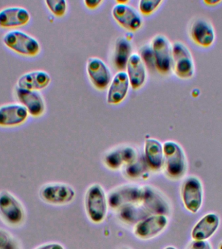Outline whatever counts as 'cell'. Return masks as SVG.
Instances as JSON below:
<instances>
[{"label": "cell", "mask_w": 222, "mask_h": 249, "mask_svg": "<svg viewBox=\"0 0 222 249\" xmlns=\"http://www.w3.org/2000/svg\"><path fill=\"white\" fill-rule=\"evenodd\" d=\"M164 161L162 171L171 180H179L184 176L187 169L186 155L184 150L174 141L163 143Z\"/></svg>", "instance_id": "1"}, {"label": "cell", "mask_w": 222, "mask_h": 249, "mask_svg": "<svg viewBox=\"0 0 222 249\" xmlns=\"http://www.w3.org/2000/svg\"><path fill=\"white\" fill-rule=\"evenodd\" d=\"M108 208L104 188L99 184L91 185L85 196V209L90 221L93 224L102 223L106 219Z\"/></svg>", "instance_id": "2"}, {"label": "cell", "mask_w": 222, "mask_h": 249, "mask_svg": "<svg viewBox=\"0 0 222 249\" xmlns=\"http://www.w3.org/2000/svg\"><path fill=\"white\" fill-rule=\"evenodd\" d=\"M0 219L11 227L24 223L26 212L20 200L7 190L0 192Z\"/></svg>", "instance_id": "3"}, {"label": "cell", "mask_w": 222, "mask_h": 249, "mask_svg": "<svg viewBox=\"0 0 222 249\" xmlns=\"http://www.w3.org/2000/svg\"><path fill=\"white\" fill-rule=\"evenodd\" d=\"M172 73L181 79H190L196 73V65L192 52L181 41L172 44Z\"/></svg>", "instance_id": "4"}, {"label": "cell", "mask_w": 222, "mask_h": 249, "mask_svg": "<svg viewBox=\"0 0 222 249\" xmlns=\"http://www.w3.org/2000/svg\"><path fill=\"white\" fill-rule=\"evenodd\" d=\"M4 44L18 54L33 57L40 52V43L35 37L20 30L8 31L3 37Z\"/></svg>", "instance_id": "5"}, {"label": "cell", "mask_w": 222, "mask_h": 249, "mask_svg": "<svg viewBox=\"0 0 222 249\" xmlns=\"http://www.w3.org/2000/svg\"><path fill=\"white\" fill-rule=\"evenodd\" d=\"M155 69L162 75L172 73V44L165 35H156L150 42Z\"/></svg>", "instance_id": "6"}, {"label": "cell", "mask_w": 222, "mask_h": 249, "mask_svg": "<svg viewBox=\"0 0 222 249\" xmlns=\"http://www.w3.org/2000/svg\"><path fill=\"white\" fill-rule=\"evenodd\" d=\"M39 196L45 203L64 206L72 203L75 198V192L65 183L50 182L43 185L39 190Z\"/></svg>", "instance_id": "7"}, {"label": "cell", "mask_w": 222, "mask_h": 249, "mask_svg": "<svg viewBox=\"0 0 222 249\" xmlns=\"http://www.w3.org/2000/svg\"><path fill=\"white\" fill-rule=\"evenodd\" d=\"M142 186L134 184H123L111 190L107 196L109 207L114 211L130 204H140Z\"/></svg>", "instance_id": "8"}, {"label": "cell", "mask_w": 222, "mask_h": 249, "mask_svg": "<svg viewBox=\"0 0 222 249\" xmlns=\"http://www.w3.org/2000/svg\"><path fill=\"white\" fill-rule=\"evenodd\" d=\"M188 33L191 40L199 47L208 48L216 40V31L207 18L196 17L189 23Z\"/></svg>", "instance_id": "9"}, {"label": "cell", "mask_w": 222, "mask_h": 249, "mask_svg": "<svg viewBox=\"0 0 222 249\" xmlns=\"http://www.w3.org/2000/svg\"><path fill=\"white\" fill-rule=\"evenodd\" d=\"M129 1L117 0L112 7V15L116 22L127 30L138 31L142 27L143 20L140 13L128 4Z\"/></svg>", "instance_id": "10"}, {"label": "cell", "mask_w": 222, "mask_h": 249, "mask_svg": "<svg viewBox=\"0 0 222 249\" xmlns=\"http://www.w3.org/2000/svg\"><path fill=\"white\" fill-rule=\"evenodd\" d=\"M140 204L150 215L167 216L170 212V206L166 198L153 186H142Z\"/></svg>", "instance_id": "11"}, {"label": "cell", "mask_w": 222, "mask_h": 249, "mask_svg": "<svg viewBox=\"0 0 222 249\" xmlns=\"http://www.w3.org/2000/svg\"><path fill=\"white\" fill-rule=\"evenodd\" d=\"M135 148L130 145H122L107 152L103 157L105 166L112 171H118L131 164L138 159Z\"/></svg>", "instance_id": "12"}, {"label": "cell", "mask_w": 222, "mask_h": 249, "mask_svg": "<svg viewBox=\"0 0 222 249\" xmlns=\"http://www.w3.org/2000/svg\"><path fill=\"white\" fill-rule=\"evenodd\" d=\"M181 197L189 212L196 213L200 210L203 203V186L198 178L189 177L185 179L181 186Z\"/></svg>", "instance_id": "13"}, {"label": "cell", "mask_w": 222, "mask_h": 249, "mask_svg": "<svg viewBox=\"0 0 222 249\" xmlns=\"http://www.w3.org/2000/svg\"><path fill=\"white\" fill-rule=\"evenodd\" d=\"M86 70L90 81L95 89L103 90L109 87L112 79V72L100 58L90 57L87 60Z\"/></svg>", "instance_id": "14"}, {"label": "cell", "mask_w": 222, "mask_h": 249, "mask_svg": "<svg viewBox=\"0 0 222 249\" xmlns=\"http://www.w3.org/2000/svg\"><path fill=\"white\" fill-rule=\"evenodd\" d=\"M168 224L167 216L150 215L134 225L133 232L138 238L150 239L163 232Z\"/></svg>", "instance_id": "15"}, {"label": "cell", "mask_w": 222, "mask_h": 249, "mask_svg": "<svg viewBox=\"0 0 222 249\" xmlns=\"http://www.w3.org/2000/svg\"><path fill=\"white\" fill-rule=\"evenodd\" d=\"M15 94L19 103L27 109L31 116L38 118L44 114L46 103L44 97L38 91L17 87Z\"/></svg>", "instance_id": "16"}, {"label": "cell", "mask_w": 222, "mask_h": 249, "mask_svg": "<svg viewBox=\"0 0 222 249\" xmlns=\"http://www.w3.org/2000/svg\"><path fill=\"white\" fill-rule=\"evenodd\" d=\"M144 159L149 171H161L164 161L163 144L155 138H146L144 141Z\"/></svg>", "instance_id": "17"}, {"label": "cell", "mask_w": 222, "mask_h": 249, "mask_svg": "<svg viewBox=\"0 0 222 249\" xmlns=\"http://www.w3.org/2000/svg\"><path fill=\"white\" fill-rule=\"evenodd\" d=\"M27 109L20 103H11L0 107V126L11 127L24 124L28 118Z\"/></svg>", "instance_id": "18"}, {"label": "cell", "mask_w": 222, "mask_h": 249, "mask_svg": "<svg viewBox=\"0 0 222 249\" xmlns=\"http://www.w3.org/2000/svg\"><path fill=\"white\" fill-rule=\"evenodd\" d=\"M130 87V80L126 72H117L109 86L107 94V103L110 105L120 104L128 95Z\"/></svg>", "instance_id": "19"}, {"label": "cell", "mask_w": 222, "mask_h": 249, "mask_svg": "<svg viewBox=\"0 0 222 249\" xmlns=\"http://www.w3.org/2000/svg\"><path fill=\"white\" fill-rule=\"evenodd\" d=\"M30 19V13L23 7H8L0 11V27L2 28L24 26Z\"/></svg>", "instance_id": "20"}, {"label": "cell", "mask_w": 222, "mask_h": 249, "mask_svg": "<svg viewBox=\"0 0 222 249\" xmlns=\"http://www.w3.org/2000/svg\"><path fill=\"white\" fill-rule=\"evenodd\" d=\"M126 69L132 89H138L143 87L147 78V69L139 54L137 53L131 54L127 64Z\"/></svg>", "instance_id": "21"}, {"label": "cell", "mask_w": 222, "mask_h": 249, "mask_svg": "<svg viewBox=\"0 0 222 249\" xmlns=\"http://www.w3.org/2000/svg\"><path fill=\"white\" fill-rule=\"evenodd\" d=\"M51 81L52 78L48 72L44 70H34L21 75L18 80L17 87L39 91L48 87Z\"/></svg>", "instance_id": "22"}, {"label": "cell", "mask_w": 222, "mask_h": 249, "mask_svg": "<svg viewBox=\"0 0 222 249\" xmlns=\"http://www.w3.org/2000/svg\"><path fill=\"white\" fill-rule=\"evenodd\" d=\"M220 222V218L216 214H206L195 225L192 231V238L196 241H204L210 238L217 231Z\"/></svg>", "instance_id": "23"}, {"label": "cell", "mask_w": 222, "mask_h": 249, "mask_svg": "<svg viewBox=\"0 0 222 249\" xmlns=\"http://www.w3.org/2000/svg\"><path fill=\"white\" fill-rule=\"evenodd\" d=\"M132 45L128 37L120 36L115 44L113 63L120 71L126 68L129 58L132 54Z\"/></svg>", "instance_id": "24"}, {"label": "cell", "mask_w": 222, "mask_h": 249, "mask_svg": "<svg viewBox=\"0 0 222 249\" xmlns=\"http://www.w3.org/2000/svg\"><path fill=\"white\" fill-rule=\"evenodd\" d=\"M119 219L128 225H136L144 218L150 215L140 204H130L117 211Z\"/></svg>", "instance_id": "25"}, {"label": "cell", "mask_w": 222, "mask_h": 249, "mask_svg": "<svg viewBox=\"0 0 222 249\" xmlns=\"http://www.w3.org/2000/svg\"><path fill=\"white\" fill-rule=\"evenodd\" d=\"M123 169L125 176L130 180H138L145 178L148 176V173L149 171L146 164L144 157H138L133 163L127 165Z\"/></svg>", "instance_id": "26"}, {"label": "cell", "mask_w": 222, "mask_h": 249, "mask_svg": "<svg viewBox=\"0 0 222 249\" xmlns=\"http://www.w3.org/2000/svg\"><path fill=\"white\" fill-rule=\"evenodd\" d=\"M45 3L53 15L56 17H63L67 11L68 3L66 0H46Z\"/></svg>", "instance_id": "27"}, {"label": "cell", "mask_w": 222, "mask_h": 249, "mask_svg": "<svg viewBox=\"0 0 222 249\" xmlns=\"http://www.w3.org/2000/svg\"><path fill=\"white\" fill-rule=\"evenodd\" d=\"M162 0H140L138 3V10L144 16L152 15L161 6Z\"/></svg>", "instance_id": "28"}, {"label": "cell", "mask_w": 222, "mask_h": 249, "mask_svg": "<svg viewBox=\"0 0 222 249\" xmlns=\"http://www.w3.org/2000/svg\"><path fill=\"white\" fill-rule=\"evenodd\" d=\"M140 56L146 66L155 68V60L150 44L144 45L140 50Z\"/></svg>", "instance_id": "29"}, {"label": "cell", "mask_w": 222, "mask_h": 249, "mask_svg": "<svg viewBox=\"0 0 222 249\" xmlns=\"http://www.w3.org/2000/svg\"><path fill=\"white\" fill-rule=\"evenodd\" d=\"M189 249H212L211 245L207 241H196L191 243Z\"/></svg>", "instance_id": "30"}, {"label": "cell", "mask_w": 222, "mask_h": 249, "mask_svg": "<svg viewBox=\"0 0 222 249\" xmlns=\"http://www.w3.org/2000/svg\"><path fill=\"white\" fill-rule=\"evenodd\" d=\"M11 238L7 231L0 229V249H3L11 241Z\"/></svg>", "instance_id": "31"}, {"label": "cell", "mask_w": 222, "mask_h": 249, "mask_svg": "<svg viewBox=\"0 0 222 249\" xmlns=\"http://www.w3.org/2000/svg\"><path fill=\"white\" fill-rule=\"evenodd\" d=\"M102 0H85L84 3L89 9H95L102 3Z\"/></svg>", "instance_id": "32"}, {"label": "cell", "mask_w": 222, "mask_h": 249, "mask_svg": "<svg viewBox=\"0 0 222 249\" xmlns=\"http://www.w3.org/2000/svg\"><path fill=\"white\" fill-rule=\"evenodd\" d=\"M35 249H64V248L61 245L58 244V243H48V244L37 247Z\"/></svg>", "instance_id": "33"}, {"label": "cell", "mask_w": 222, "mask_h": 249, "mask_svg": "<svg viewBox=\"0 0 222 249\" xmlns=\"http://www.w3.org/2000/svg\"><path fill=\"white\" fill-rule=\"evenodd\" d=\"M221 0H204V3L208 6H216L222 3Z\"/></svg>", "instance_id": "34"}, {"label": "cell", "mask_w": 222, "mask_h": 249, "mask_svg": "<svg viewBox=\"0 0 222 249\" xmlns=\"http://www.w3.org/2000/svg\"><path fill=\"white\" fill-rule=\"evenodd\" d=\"M165 249H176L174 248V247H167L166 248H165Z\"/></svg>", "instance_id": "35"}, {"label": "cell", "mask_w": 222, "mask_h": 249, "mask_svg": "<svg viewBox=\"0 0 222 249\" xmlns=\"http://www.w3.org/2000/svg\"><path fill=\"white\" fill-rule=\"evenodd\" d=\"M220 249H222V243L221 245H220Z\"/></svg>", "instance_id": "36"}, {"label": "cell", "mask_w": 222, "mask_h": 249, "mask_svg": "<svg viewBox=\"0 0 222 249\" xmlns=\"http://www.w3.org/2000/svg\"></svg>", "instance_id": "37"}]
</instances>
